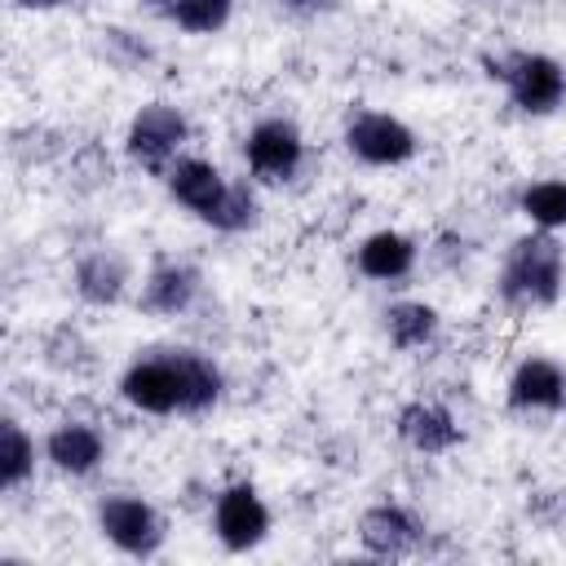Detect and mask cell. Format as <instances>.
I'll return each mask as SVG.
<instances>
[{
    "instance_id": "1",
    "label": "cell",
    "mask_w": 566,
    "mask_h": 566,
    "mask_svg": "<svg viewBox=\"0 0 566 566\" xmlns=\"http://www.w3.org/2000/svg\"><path fill=\"white\" fill-rule=\"evenodd\" d=\"M115 389L142 416H208L226 398V371L203 349L164 345L128 358Z\"/></svg>"
},
{
    "instance_id": "2",
    "label": "cell",
    "mask_w": 566,
    "mask_h": 566,
    "mask_svg": "<svg viewBox=\"0 0 566 566\" xmlns=\"http://www.w3.org/2000/svg\"><path fill=\"white\" fill-rule=\"evenodd\" d=\"M566 292V248L553 230H526L517 234L504 256H500V274H495V296L504 310L531 314V310H548L557 305Z\"/></svg>"
},
{
    "instance_id": "3",
    "label": "cell",
    "mask_w": 566,
    "mask_h": 566,
    "mask_svg": "<svg viewBox=\"0 0 566 566\" xmlns=\"http://www.w3.org/2000/svg\"><path fill=\"white\" fill-rule=\"evenodd\" d=\"M482 66H486V80H495L504 88L513 111H522L531 119H544L566 106V66L553 53L509 49V53H486Z\"/></svg>"
},
{
    "instance_id": "4",
    "label": "cell",
    "mask_w": 566,
    "mask_h": 566,
    "mask_svg": "<svg viewBox=\"0 0 566 566\" xmlns=\"http://www.w3.org/2000/svg\"><path fill=\"white\" fill-rule=\"evenodd\" d=\"M186 142H190V119L177 102L164 97L142 102L124 124V159L146 177H164L186 155Z\"/></svg>"
},
{
    "instance_id": "5",
    "label": "cell",
    "mask_w": 566,
    "mask_h": 566,
    "mask_svg": "<svg viewBox=\"0 0 566 566\" xmlns=\"http://www.w3.org/2000/svg\"><path fill=\"white\" fill-rule=\"evenodd\" d=\"M93 522H97V535L119 557H133V562H150L168 544V517L137 491H106L93 509Z\"/></svg>"
},
{
    "instance_id": "6",
    "label": "cell",
    "mask_w": 566,
    "mask_h": 566,
    "mask_svg": "<svg viewBox=\"0 0 566 566\" xmlns=\"http://www.w3.org/2000/svg\"><path fill=\"white\" fill-rule=\"evenodd\" d=\"M340 146L349 159H358L363 168H402L420 155V137L407 119L376 111V106H358L345 115L340 124Z\"/></svg>"
},
{
    "instance_id": "7",
    "label": "cell",
    "mask_w": 566,
    "mask_h": 566,
    "mask_svg": "<svg viewBox=\"0 0 566 566\" xmlns=\"http://www.w3.org/2000/svg\"><path fill=\"white\" fill-rule=\"evenodd\" d=\"M243 164L256 186H287L305 168V133L292 115H261L243 133Z\"/></svg>"
},
{
    "instance_id": "8",
    "label": "cell",
    "mask_w": 566,
    "mask_h": 566,
    "mask_svg": "<svg viewBox=\"0 0 566 566\" xmlns=\"http://www.w3.org/2000/svg\"><path fill=\"white\" fill-rule=\"evenodd\" d=\"M270 504L265 495L239 478V482H226L217 495H212V539L226 548V553H252L270 539Z\"/></svg>"
},
{
    "instance_id": "9",
    "label": "cell",
    "mask_w": 566,
    "mask_h": 566,
    "mask_svg": "<svg viewBox=\"0 0 566 566\" xmlns=\"http://www.w3.org/2000/svg\"><path fill=\"white\" fill-rule=\"evenodd\" d=\"M424 539H429L424 517L402 500H376L358 513V544L376 562H407L424 553Z\"/></svg>"
},
{
    "instance_id": "10",
    "label": "cell",
    "mask_w": 566,
    "mask_h": 566,
    "mask_svg": "<svg viewBox=\"0 0 566 566\" xmlns=\"http://www.w3.org/2000/svg\"><path fill=\"white\" fill-rule=\"evenodd\" d=\"M203 296V270L186 256H155L137 287V310L146 318H181Z\"/></svg>"
},
{
    "instance_id": "11",
    "label": "cell",
    "mask_w": 566,
    "mask_h": 566,
    "mask_svg": "<svg viewBox=\"0 0 566 566\" xmlns=\"http://www.w3.org/2000/svg\"><path fill=\"white\" fill-rule=\"evenodd\" d=\"M504 407L513 416H557L566 411V367L548 354H526L504 380Z\"/></svg>"
},
{
    "instance_id": "12",
    "label": "cell",
    "mask_w": 566,
    "mask_h": 566,
    "mask_svg": "<svg viewBox=\"0 0 566 566\" xmlns=\"http://www.w3.org/2000/svg\"><path fill=\"white\" fill-rule=\"evenodd\" d=\"M71 287H75L80 305H88V310H115L133 292V261H128V252H119L111 243L80 252L75 256V270H71Z\"/></svg>"
},
{
    "instance_id": "13",
    "label": "cell",
    "mask_w": 566,
    "mask_h": 566,
    "mask_svg": "<svg viewBox=\"0 0 566 566\" xmlns=\"http://www.w3.org/2000/svg\"><path fill=\"white\" fill-rule=\"evenodd\" d=\"M394 433L416 455H447L464 442L460 416L438 398H411L394 411Z\"/></svg>"
},
{
    "instance_id": "14",
    "label": "cell",
    "mask_w": 566,
    "mask_h": 566,
    "mask_svg": "<svg viewBox=\"0 0 566 566\" xmlns=\"http://www.w3.org/2000/svg\"><path fill=\"white\" fill-rule=\"evenodd\" d=\"M40 460L62 478H93L106 464V438L88 420H57L40 438Z\"/></svg>"
},
{
    "instance_id": "15",
    "label": "cell",
    "mask_w": 566,
    "mask_h": 566,
    "mask_svg": "<svg viewBox=\"0 0 566 566\" xmlns=\"http://www.w3.org/2000/svg\"><path fill=\"white\" fill-rule=\"evenodd\" d=\"M159 181H164L168 199H172L177 208H186L190 217H199V221L221 203V195H226V186H230V177H226L212 159H203V155H181Z\"/></svg>"
},
{
    "instance_id": "16",
    "label": "cell",
    "mask_w": 566,
    "mask_h": 566,
    "mask_svg": "<svg viewBox=\"0 0 566 566\" xmlns=\"http://www.w3.org/2000/svg\"><path fill=\"white\" fill-rule=\"evenodd\" d=\"M420 265V243L402 230H371L354 248V270L371 283H402Z\"/></svg>"
},
{
    "instance_id": "17",
    "label": "cell",
    "mask_w": 566,
    "mask_h": 566,
    "mask_svg": "<svg viewBox=\"0 0 566 566\" xmlns=\"http://www.w3.org/2000/svg\"><path fill=\"white\" fill-rule=\"evenodd\" d=\"M380 327H385V340L398 354H416V349H424V345L438 340L442 314H438V305H429L420 296H402V301H389L380 310Z\"/></svg>"
},
{
    "instance_id": "18",
    "label": "cell",
    "mask_w": 566,
    "mask_h": 566,
    "mask_svg": "<svg viewBox=\"0 0 566 566\" xmlns=\"http://www.w3.org/2000/svg\"><path fill=\"white\" fill-rule=\"evenodd\" d=\"M261 186L252 181V177H234L230 186H226V195H221V203L203 217V226L208 230H217V234H248V230H256L261 226Z\"/></svg>"
},
{
    "instance_id": "19",
    "label": "cell",
    "mask_w": 566,
    "mask_h": 566,
    "mask_svg": "<svg viewBox=\"0 0 566 566\" xmlns=\"http://www.w3.org/2000/svg\"><path fill=\"white\" fill-rule=\"evenodd\" d=\"M35 455H40V447H35L31 429L13 411H4V420H0V486L9 495L35 478Z\"/></svg>"
},
{
    "instance_id": "20",
    "label": "cell",
    "mask_w": 566,
    "mask_h": 566,
    "mask_svg": "<svg viewBox=\"0 0 566 566\" xmlns=\"http://www.w3.org/2000/svg\"><path fill=\"white\" fill-rule=\"evenodd\" d=\"M517 212L535 230H566V177H535L517 190Z\"/></svg>"
},
{
    "instance_id": "21",
    "label": "cell",
    "mask_w": 566,
    "mask_h": 566,
    "mask_svg": "<svg viewBox=\"0 0 566 566\" xmlns=\"http://www.w3.org/2000/svg\"><path fill=\"white\" fill-rule=\"evenodd\" d=\"M155 4L186 35H217L234 18V0H155Z\"/></svg>"
},
{
    "instance_id": "22",
    "label": "cell",
    "mask_w": 566,
    "mask_h": 566,
    "mask_svg": "<svg viewBox=\"0 0 566 566\" xmlns=\"http://www.w3.org/2000/svg\"><path fill=\"white\" fill-rule=\"evenodd\" d=\"M97 53L115 66V71H142L150 57H155V49H150V40L146 35H137V31H128V27H102L97 31Z\"/></svg>"
},
{
    "instance_id": "23",
    "label": "cell",
    "mask_w": 566,
    "mask_h": 566,
    "mask_svg": "<svg viewBox=\"0 0 566 566\" xmlns=\"http://www.w3.org/2000/svg\"><path fill=\"white\" fill-rule=\"evenodd\" d=\"M66 172H71L75 190H102V186H111V155L97 142L75 146L71 159H66Z\"/></svg>"
},
{
    "instance_id": "24",
    "label": "cell",
    "mask_w": 566,
    "mask_h": 566,
    "mask_svg": "<svg viewBox=\"0 0 566 566\" xmlns=\"http://www.w3.org/2000/svg\"><path fill=\"white\" fill-rule=\"evenodd\" d=\"M62 336H66V349H57V345L49 340V354H44L49 367H57V371H84V367L93 363V358H80V354H93L88 340H84L75 327H62Z\"/></svg>"
},
{
    "instance_id": "25",
    "label": "cell",
    "mask_w": 566,
    "mask_h": 566,
    "mask_svg": "<svg viewBox=\"0 0 566 566\" xmlns=\"http://www.w3.org/2000/svg\"><path fill=\"white\" fill-rule=\"evenodd\" d=\"M336 0H279V9L283 13H292V18H318V13H327Z\"/></svg>"
},
{
    "instance_id": "26",
    "label": "cell",
    "mask_w": 566,
    "mask_h": 566,
    "mask_svg": "<svg viewBox=\"0 0 566 566\" xmlns=\"http://www.w3.org/2000/svg\"><path fill=\"white\" fill-rule=\"evenodd\" d=\"M13 9H22V13H53V9H66V4H75V0H9Z\"/></svg>"
}]
</instances>
